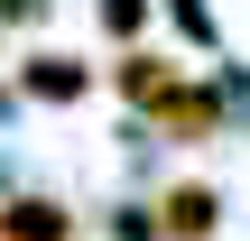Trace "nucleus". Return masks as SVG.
Wrapping results in <instances>:
<instances>
[{"label": "nucleus", "mask_w": 250, "mask_h": 241, "mask_svg": "<svg viewBox=\"0 0 250 241\" xmlns=\"http://www.w3.org/2000/svg\"><path fill=\"white\" fill-rule=\"evenodd\" d=\"M213 111H223L213 93H186V84H167V93H158V121H167L176 139H204V130H213Z\"/></svg>", "instance_id": "f257e3e1"}, {"label": "nucleus", "mask_w": 250, "mask_h": 241, "mask_svg": "<svg viewBox=\"0 0 250 241\" xmlns=\"http://www.w3.org/2000/svg\"><path fill=\"white\" fill-rule=\"evenodd\" d=\"M213 232V195H204V186H176V195H167V241H204Z\"/></svg>", "instance_id": "f03ea898"}, {"label": "nucleus", "mask_w": 250, "mask_h": 241, "mask_svg": "<svg viewBox=\"0 0 250 241\" xmlns=\"http://www.w3.org/2000/svg\"><path fill=\"white\" fill-rule=\"evenodd\" d=\"M0 241H65V214H56V204H19V214L0 223Z\"/></svg>", "instance_id": "7ed1b4c3"}, {"label": "nucleus", "mask_w": 250, "mask_h": 241, "mask_svg": "<svg viewBox=\"0 0 250 241\" xmlns=\"http://www.w3.org/2000/svg\"><path fill=\"white\" fill-rule=\"evenodd\" d=\"M28 84H37L46 102H65V93H83V65H65V56H37V65H28Z\"/></svg>", "instance_id": "20e7f679"}]
</instances>
